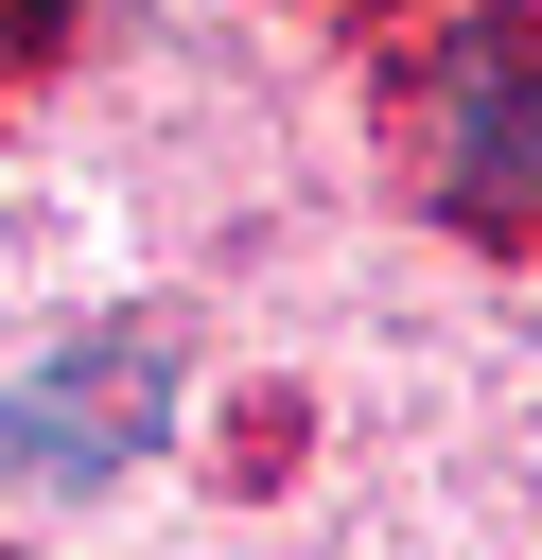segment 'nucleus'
Returning <instances> with one entry per match:
<instances>
[{"label": "nucleus", "instance_id": "obj_1", "mask_svg": "<svg viewBox=\"0 0 542 560\" xmlns=\"http://www.w3.org/2000/svg\"><path fill=\"white\" fill-rule=\"evenodd\" d=\"M437 140H455V210H542V0H507V18L455 35Z\"/></svg>", "mask_w": 542, "mask_h": 560}, {"label": "nucleus", "instance_id": "obj_2", "mask_svg": "<svg viewBox=\"0 0 542 560\" xmlns=\"http://www.w3.org/2000/svg\"><path fill=\"white\" fill-rule=\"evenodd\" d=\"M122 402H157V332H122L105 368H52V385H0V490H70V472H105L140 420Z\"/></svg>", "mask_w": 542, "mask_h": 560}]
</instances>
